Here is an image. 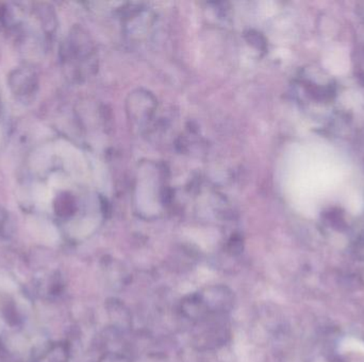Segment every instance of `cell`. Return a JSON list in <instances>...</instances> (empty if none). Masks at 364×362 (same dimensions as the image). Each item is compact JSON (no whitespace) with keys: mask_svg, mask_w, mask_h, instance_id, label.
Wrapping results in <instances>:
<instances>
[{"mask_svg":"<svg viewBox=\"0 0 364 362\" xmlns=\"http://www.w3.org/2000/svg\"><path fill=\"white\" fill-rule=\"evenodd\" d=\"M0 287H3L6 290H13L15 286L10 279H0Z\"/></svg>","mask_w":364,"mask_h":362,"instance_id":"1","label":"cell"}]
</instances>
